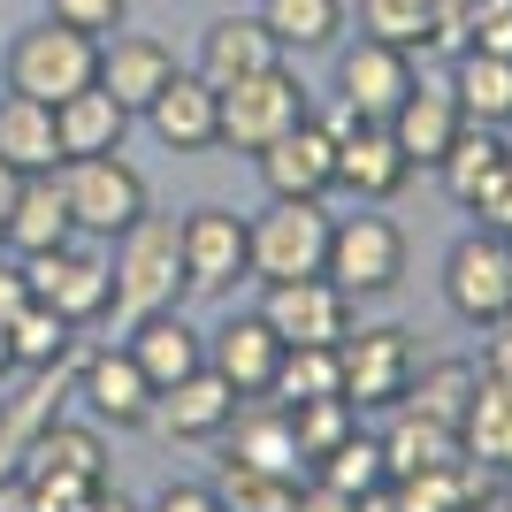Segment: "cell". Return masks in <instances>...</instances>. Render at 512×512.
Returning a JSON list of instances; mask_svg holds the SVG:
<instances>
[{
  "instance_id": "29",
  "label": "cell",
  "mask_w": 512,
  "mask_h": 512,
  "mask_svg": "<svg viewBox=\"0 0 512 512\" xmlns=\"http://www.w3.org/2000/svg\"><path fill=\"white\" fill-rule=\"evenodd\" d=\"M230 428H237V444H230L237 467L283 474V482H299V474H306L299 436H291V413H283V406H260V413H245V421H230Z\"/></svg>"
},
{
  "instance_id": "7",
  "label": "cell",
  "mask_w": 512,
  "mask_h": 512,
  "mask_svg": "<svg viewBox=\"0 0 512 512\" xmlns=\"http://www.w3.org/2000/svg\"><path fill=\"white\" fill-rule=\"evenodd\" d=\"M54 176H62L69 222L85 237H123L146 214V176L130 169L123 153H85V161H62Z\"/></svg>"
},
{
  "instance_id": "35",
  "label": "cell",
  "mask_w": 512,
  "mask_h": 512,
  "mask_svg": "<svg viewBox=\"0 0 512 512\" xmlns=\"http://www.w3.org/2000/svg\"><path fill=\"white\" fill-rule=\"evenodd\" d=\"M69 344H77V329H69L54 306H39V299L23 306L16 321H8V352H16L23 375H39V367H62V360H69Z\"/></svg>"
},
{
  "instance_id": "27",
  "label": "cell",
  "mask_w": 512,
  "mask_h": 512,
  "mask_svg": "<svg viewBox=\"0 0 512 512\" xmlns=\"http://www.w3.org/2000/svg\"><path fill=\"white\" fill-rule=\"evenodd\" d=\"M436 176H444V192L459 199V207H482V199L497 192V184H505L512 176V146H505V130H459V146L444 153V161H436Z\"/></svg>"
},
{
  "instance_id": "46",
  "label": "cell",
  "mask_w": 512,
  "mask_h": 512,
  "mask_svg": "<svg viewBox=\"0 0 512 512\" xmlns=\"http://www.w3.org/2000/svg\"><path fill=\"white\" fill-rule=\"evenodd\" d=\"M85 512H138V505H130V497H107V490H100V497H92Z\"/></svg>"
},
{
  "instance_id": "9",
  "label": "cell",
  "mask_w": 512,
  "mask_h": 512,
  "mask_svg": "<svg viewBox=\"0 0 512 512\" xmlns=\"http://www.w3.org/2000/svg\"><path fill=\"white\" fill-rule=\"evenodd\" d=\"M23 283H31V299L54 306L69 329H92L107 321V299H115V276H107V260L85 253V245H54V253H31L23 260Z\"/></svg>"
},
{
  "instance_id": "30",
  "label": "cell",
  "mask_w": 512,
  "mask_h": 512,
  "mask_svg": "<svg viewBox=\"0 0 512 512\" xmlns=\"http://www.w3.org/2000/svg\"><path fill=\"white\" fill-rule=\"evenodd\" d=\"M459 444H467L474 467L512 474V383H490V375H482V390H474V406H467V421H459Z\"/></svg>"
},
{
  "instance_id": "17",
  "label": "cell",
  "mask_w": 512,
  "mask_h": 512,
  "mask_svg": "<svg viewBox=\"0 0 512 512\" xmlns=\"http://www.w3.org/2000/svg\"><path fill=\"white\" fill-rule=\"evenodd\" d=\"M146 130H153L169 153H207V146H214V130H222V92H214L199 69H176L169 85L153 92Z\"/></svg>"
},
{
  "instance_id": "32",
  "label": "cell",
  "mask_w": 512,
  "mask_h": 512,
  "mask_svg": "<svg viewBox=\"0 0 512 512\" xmlns=\"http://www.w3.org/2000/svg\"><path fill=\"white\" fill-rule=\"evenodd\" d=\"M276 406H306V398H344V360L337 344H291L276 367V383H268Z\"/></svg>"
},
{
  "instance_id": "25",
  "label": "cell",
  "mask_w": 512,
  "mask_h": 512,
  "mask_svg": "<svg viewBox=\"0 0 512 512\" xmlns=\"http://www.w3.org/2000/svg\"><path fill=\"white\" fill-rule=\"evenodd\" d=\"M375 444H383L390 490H398V482H428V474H451L459 459H467L459 428H444V421H421V413H398V428H390V436H375Z\"/></svg>"
},
{
  "instance_id": "44",
  "label": "cell",
  "mask_w": 512,
  "mask_h": 512,
  "mask_svg": "<svg viewBox=\"0 0 512 512\" xmlns=\"http://www.w3.org/2000/svg\"><path fill=\"white\" fill-rule=\"evenodd\" d=\"M474 214H482V230H497V237H512V176H505V184H497V192H490V199H482V207H474Z\"/></svg>"
},
{
  "instance_id": "4",
  "label": "cell",
  "mask_w": 512,
  "mask_h": 512,
  "mask_svg": "<svg viewBox=\"0 0 512 512\" xmlns=\"http://www.w3.org/2000/svg\"><path fill=\"white\" fill-rule=\"evenodd\" d=\"M321 276L337 283L344 299H383V291H398V276H406V230H398L390 214H344V222H329Z\"/></svg>"
},
{
  "instance_id": "12",
  "label": "cell",
  "mask_w": 512,
  "mask_h": 512,
  "mask_svg": "<svg viewBox=\"0 0 512 512\" xmlns=\"http://www.w3.org/2000/svg\"><path fill=\"white\" fill-rule=\"evenodd\" d=\"M329 130H337V184L360 199H398L413 184V161L398 153V138H390V123H360L352 107H337L329 115Z\"/></svg>"
},
{
  "instance_id": "20",
  "label": "cell",
  "mask_w": 512,
  "mask_h": 512,
  "mask_svg": "<svg viewBox=\"0 0 512 512\" xmlns=\"http://www.w3.org/2000/svg\"><path fill=\"white\" fill-rule=\"evenodd\" d=\"M276 62H283V46L260 16H214L207 39H199V77L214 92L237 85V77H260V69H276Z\"/></svg>"
},
{
  "instance_id": "37",
  "label": "cell",
  "mask_w": 512,
  "mask_h": 512,
  "mask_svg": "<svg viewBox=\"0 0 512 512\" xmlns=\"http://www.w3.org/2000/svg\"><path fill=\"white\" fill-rule=\"evenodd\" d=\"M214 497H222V512H291V505H299V482L222 459V482H214Z\"/></svg>"
},
{
  "instance_id": "23",
  "label": "cell",
  "mask_w": 512,
  "mask_h": 512,
  "mask_svg": "<svg viewBox=\"0 0 512 512\" xmlns=\"http://www.w3.org/2000/svg\"><path fill=\"white\" fill-rule=\"evenodd\" d=\"M451 100L474 130H512V54L459 46L451 54Z\"/></svg>"
},
{
  "instance_id": "41",
  "label": "cell",
  "mask_w": 512,
  "mask_h": 512,
  "mask_svg": "<svg viewBox=\"0 0 512 512\" xmlns=\"http://www.w3.org/2000/svg\"><path fill=\"white\" fill-rule=\"evenodd\" d=\"M153 512H222V497H214V482H169L153 497Z\"/></svg>"
},
{
  "instance_id": "2",
  "label": "cell",
  "mask_w": 512,
  "mask_h": 512,
  "mask_svg": "<svg viewBox=\"0 0 512 512\" xmlns=\"http://www.w3.org/2000/svg\"><path fill=\"white\" fill-rule=\"evenodd\" d=\"M85 85H100V39H85V31H69V23H54V16L8 39V92L62 107Z\"/></svg>"
},
{
  "instance_id": "24",
  "label": "cell",
  "mask_w": 512,
  "mask_h": 512,
  "mask_svg": "<svg viewBox=\"0 0 512 512\" xmlns=\"http://www.w3.org/2000/svg\"><path fill=\"white\" fill-rule=\"evenodd\" d=\"M123 352L146 367V383H153V390H169V383H184V375H199V367H207V337H199L184 314H153V321H138V329L123 337Z\"/></svg>"
},
{
  "instance_id": "40",
  "label": "cell",
  "mask_w": 512,
  "mask_h": 512,
  "mask_svg": "<svg viewBox=\"0 0 512 512\" xmlns=\"http://www.w3.org/2000/svg\"><path fill=\"white\" fill-rule=\"evenodd\" d=\"M467 46H482V54H512V0H474V8H467Z\"/></svg>"
},
{
  "instance_id": "8",
  "label": "cell",
  "mask_w": 512,
  "mask_h": 512,
  "mask_svg": "<svg viewBox=\"0 0 512 512\" xmlns=\"http://www.w3.org/2000/svg\"><path fill=\"white\" fill-rule=\"evenodd\" d=\"M444 306L474 329H490V321L512 314V237L497 230H474L459 237L444 253Z\"/></svg>"
},
{
  "instance_id": "21",
  "label": "cell",
  "mask_w": 512,
  "mask_h": 512,
  "mask_svg": "<svg viewBox=\"0 0 512 512\" xmlns=\"http://www.w3.org/2000/svg\"><path fill=\"white\" fill-rule=\"evenodd\" d=\"M176 77V54L161 39H146V31H115V39H100V85L115 92V100L130 107V115H146L153 92Z\"/></svg>"
},
{
  "instance_id": "1",
  "label": "cell",
  "mask_w": 512,
  "mask_h": 512,
  "mask_svg": "<svg viewBox=\"0 0 512 512\" xmlns=\"http://www.w3.org/2000/svg\"><path fill=\"white\" fill-rule=\"evenodd\" d=\"M107 276H115L107 321H115L123 337L138 321H153V314H176V299H184V237H176L169 214H138V222L115 237Z\"/></svg>"
},
{
  "instance_id": "49",
  "label": "cell",
  "mask_w": 512,
  "mask_h": 512,
  "mask_svg": "<svg viewBox=\"0 0 512 512\" xmlns=\"http://www.w3.org/2000/svg\"><path fill=\"white\" fill-rule=\"evenodd\" d=\"M0 253H8V237H0Z\"/></svg>"
},
{
  "instance_id": "39",
  "label": "cell",
  "mask_w": 512,
  "mask_h": 512,
  "mask_svg": "<svg viewBox=\"0 0 512 512\" xmlns=\"http://www.w3.org/2000/svg\"><path fill=\"white\" fill-rule=\"evenodd\" d=\"M46 16L69 23V31H85V39H115L130 16V0H46Z\"/></svg>"
},
{
  "instance_id": "31",
  "label": "cell",
  "mask_w": 512,
  "mask_h": 512,
  "mask_svg": "<svg viewBox=\"0 0 512 512\" xmlns=\"http://www.w3.org/2000/svg\"><path fill=\"white\" fill-rule=\"evenodd\" d=\"M474 390H482V367H474V360H436V367H413L406 413L459 428V421H467V406H474Z\"/></svg>"
},
{
  "instance_id": "5",
  "label": "cell",
  "mask_w": 512,
  "mask_h": 512,
  "mask_svg": "<svg viewBox=\"0 0 512 512\" xmlns=\"http://www.w3.org/2000/svg\"><path fill=\"white\" fill-rule=\"evenodd\" d=\"M337 360H344V398H352V413H398L406 390H413L421 352H413V337L398 321H375V329H344Z\"/></svg>"
},
{
  "instance_id": "16",
  "label": "cell",
  "mask_w": 512,
  "mask_h": 512,
  "mask_svg": "<svg viewBox=\"0 0 512 512\" xmlns=\"http://www.w3.org/2000/svg\"><path fill=\"white\" fill-rule=\"evenodd\" d=\"M237 406H245V398H237L214 367H199V375H184V383H169L153 398V428H161L169 444H214V436H230Z\"/></svg>"
},
{
  "instance_id": "11",
  "label": "cell",
  "mask_w": 512,
  "mask_h": 512,
  "mask_svg": "<svg viewBox=\"0 0 512 512\" xmlns=\"http://www.w3.org/2000/svg\"><path fill=\"white\" fill-rule=\"evenodd\" d=\"M413 85H421V69H413L406 46H390V39H367L360 31V46L337 54V107H352L360 123H390Z\"/></svg>"
},
{
  "instance_id": "22",
  "label": "cell",
  "mask_w": 512,
  "mask_h": 512,
  "mask_svg": "<svg viewBox=\"0 0 512 512\" xmlns=\"http://www.w3.org/2000/svg\"><path fill=\"white\" fill-rule=\"evenodd\" d=\"M0 237H8L23 260H31V253H54V245H69V237H77V222H69L62 176H23L16 199H8V214H0Z\"/></svg>"
},
{
  "instance_id": "13",
  "label": "cell",
  "mask_w": 512,
  "mask_h": 512,
  "mask_svg": "<svg viewBox=\"0 0 512 512\" xmlns=\"http://www.w3.org/2000/svg\"><path fill=\"white\" fill-rule=\"evenodd\" d=\"M260 184H268V199H329L337 192V130L329 123H291L276 138V146H260Z\"/></svg>"
},
{
  "instance_id": "34",
  "label": "cell",
  "mask_w": 512,
  "mask_h": 512,
  "mask_svg": "<svg viewBox=\"0 0 512 512\" xmlns=\"http://www.w3.org/2000/svg\"><path fill=\"white\" fill-rule=\"evenodd\" d=\"M260 23L276 31V46L291 54V46H337L344 31V0H260Z\"/></svg>"
},
{
  "instance_id": "48",
  "label": "cell",
  "mask_w": 512,
  "mask_h": 512,
  "mask_svg": "<svg viewBox=\"0 0 512 512\" xmlns=\"http://www.w3.org/2000/svg\"><path fill=\"white\" fill-rule=\"evenodd\" d=\"M8 375H16V352H8V329H0V383H8Z\"/></svg>"
},
{
  "instance_id": "19",
  "label": "cell",
  "mask_w": 512,
  "mask_h": 512,
  "mask_svg": "<svg viewBox=\"0 0 512 512\" xmlns=\"http://www.w3.org/2000/svg\"><path fill=\"white\" fill-rule=\"evenodd\" d=\"M459 130H467V115L451 100V85H413L398 100V115H390V138H398V153H406L413 169H436L459 146Z\"/></svg>"
},
{
  "instance_id": "28",
  "label": "cell",
  "mask_w": 512,
  "mask_h": 512,
  "mask_svg": "<svg viewBox=\"0 0 512 512\" xmlns=\"http://www.w3.org/2000/svg\"><path fill=\"white\" fill-rule=\"evenodd\" d=\"M54 130H62V161H85V153H123L130 138V107L107 85H85L77 100L54 107Z\"/></svg>"
},
{
  "instance_id": "15",
  "label": "cell",
  "mask_w": 512,
  "mask_h": 512,
  "mask_svg": "<svg viewBox=\"0 0 512 512\" xmlns=\"http://www.w3.org/2000/svg\"><path fill=\"white\" fill-rule=\"evenodd\" d=\"M77 398H85L92 421H107V428H146L161 390L146 383V367L130 360L123 344H100V352L77 360Z\"/></svg>"
},
{
  "instance_id": "36",
  "label": "cell",
  "mask_w": 512,
  "mask_h": 512,
  "mask_svg": "<svg viewBox=\"0 0 512 512\" xmlns=\"http://www.w3.org/2000/svg\"><path fill=\"white\" fill-rule=\"evenodd\" d=\"M291 413V436H299V459L314 467V459H329V451L360 428V413H352V398H306V406H283Z\"/></svg>"
},
{
  "instance_id": "33",
  "label": "cell",
  "mask_w": 512,
  "mask_h": 512,
  "mask_svg": "<svg viewBox=\"0 0 512 512\" xmlns=\"http://www.w3.org/2000/svg\"><path fill=\"white\" fill-rule=\"evenodd\" d=\"M314 482H329V490H337V497H352V505H360V497H375V490H390L383 444L352 428V436H344V444L329 451V459H314Z\"/></svg>"
},
{
  "instance_id": "47",
  "label": "cell",
  "mask_w": 512,
  "mask_h": 512,
  "mask_svg": "<svg viewBox=\"0 0 512 512\" xmlns=\"http://www.w3.org/2000/svg\"><path fill=\"white\" fill-rule=\"evenodd\" d=\"M16 184H23V176L8 169V161H0V214H8V199H16Z\"/></svg>"
},
{
  "instance_id": "14",
  "label": "cell",
  "mask_w": 512,
  "mask_h": 512,
  "mask_svg": "<svg viewBox=\"0 0 512 512\" xmlns=\"http://www.w3.org/2000/svg\"><path fill=\"white\" fill-rule=\"evenodd\" d=\"M260 321L283 337V352H291V344H344V329H352V299H344L329 276L268 283V306H260Z\"/></svg>"
},
{
  "instance_id": "43",
  "label": "cell",
  "mask_w": 512,
  "mask_h": 512,
  "mask_svg": "<svg viewBox=\"0 0 512 512\" xmlns=\"http://www.w3.org/2000/svg\"><path fill=\"white\" fill-rule=\"evenodd\" d=\"M23 306H31V283H23V268H8V260H0V329H8Z\"/></svg>"
},
{
  "instance_id": "26",
  "label": "cell",
  "mask_w": 512,
  "mask_h": 512,
  "mask_svg": "<svg viewBox=\"0 0 512 512\" xmlns=\"http://www.w3.org/2000/svg\"><path fill=\"white\" fill-rule=\"evenodd\" d=\"M0 161L16 176H54L62 169V130H54V107L46 100L0 92Z\"/></svg>"
},
{
  "instance_id": "45",
  "label": "cell",
  "mask_w": 512,
  "mask_h": 512,
  "mask_svg": "<svg viewBox=\"0 0 512 512\" xmlns=\"http://www.w3.org/2000/svg\"><path fill=\"white\" fill-rule=\"evenodd\" d=\"M291 512H360V505H352V497H337L329 482H306V490H299V505H291Z\"/></svg>"
},
{
  "instance_id": "6",
  "label": "cell",
  "mask_w": 512,
  "mask_h": 512,
  "mask_svg": "<svg viewBox=\"0 0 512 512\" xmlns=\"http://www.w3.org/2000/svg\"><path fill=\"white\" fill-rule=\"evenodd\" d=\"M306 115H314V107H306V85L276 62V69H260V77L222 85V130H214V146L260 153V146H276L291 123H306Z\"/></svg>"
},
{
  "instance_id": "38",
  "label": "cell",
  "mask_w": 512,
  "mask_h": 512,
  "mask_svg": "<svg viewBox=\"0 0 512 512\" xmlns=\"http://www.w3.org/2000/svg\"><path fill=\"white\" fill-rule=\"evenodd\" d=\"M360 23H367V39H390L406 54H421L428 23H436V0H360Z\"/></svg>"
},
{
  "instance_id": "42",
  "label": "cell",
  "mask_w": 512,
  "mask_h": 512,
  "mask_svg": "<svg viewBox=\"0 0 512 512\" xmlns=\"http://www.w3.org/2000/svg\"><path fill=\"white\" fill-rule=\"evenodd\" d=\"M482 375L490 383H512V314L490 321V344H482Z\"/></svg>"
},
{
  "instance_id": "50",
  "label": "cell",
  "mask_w": 512,
  "mask_h": 512,
  "mask_svg": "<svg viewBox=\"0 0 512 512\" xmlns=\"http://www.w3.org/2000/svg\"><path fill=\"white\" fill-rule=\"evenodd\" d=\"M505 146H512V138H505Z\"/></svg>"
},
{
  "instance_id": "3",
  "label": "cell",
  "mask_w": 512,
  "mask_h": 512,
  "mask_svg": "<svg viewBox=\"0 0 512 512\" xmlns=\"http://www.w3.org/2000/svg\"><path fill=\"white\" fill-rule=\"evenodd\" d=\"M245 253H253L260 291L321 276V260H329V214H321V199H268V214L245 222Z\"/></svg>"
},
{
  "instance_id": "18",
  "label": "cell",
  "mask_w": 512,
  "mask_h": 512,
  "mask_svg": "<svg viewBox=\"0 0 512 512\" xmlns=\"http://www.w3.org/2000/svg\"><path fill=\"white\" fill-rule=\"evenodd\" d=\"M207 367L237 390V398H268V383H276V367H283V337L260 314H230L207 337Z\"/></svg>"
},
{
  "instance_id": "10",
  "label": "cell",
  "mask_w": 512,
  "mask_h": 512,
  "mask_svg": "<svg viewBox=\"0 0 512 512\" xmlns=\"http://www.w3.org/2000/svg\"><path fill=\"white\" fill-rule=\"evenodd\" d=\"M184 237V291H207V299H230L237 283H253V253H245V214L230 207H192L176 222Z\"/></svg>"
}]
</instances>
